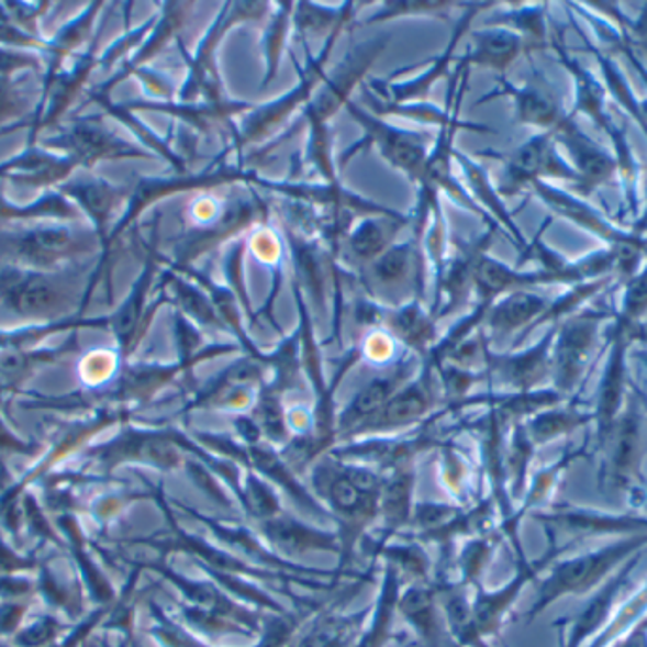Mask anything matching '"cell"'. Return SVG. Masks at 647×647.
<instances>
[{"instance_id":"obj_1","label":"cell","mask_w":647,"mask_h":647,"mask_svg":"<svg viewBox=\"0 0 647 647\" xmlns=\"http://www.w3.org/2000/svg\"><path fill=\"white\" fill-rule=\"evenodd\" d=\"M345 107L353 120L360 123L364 130V138L353 146L348 154H353L358 146H377V150L381 152V156L394 169L402 170L411 182L421 185L432 152L428 150L430 136L416 131L400 130L382 122L373 114L361 110L355 102L348 101Z\"/></svg>"},{"instance_id":"obj_2","label":"cell","mask_w":647,"mask_h":647,"mask_svg":"<svg viewBox=\"0 0 647 647\" xmlns=\"http://www.w3.org/2000/svg\"><path fill=\"white\" fill-rule=\"evenodd\" d=\"M384 48L387 38L379 36L360 44L345 57V62L341 63L334 75L324 80L321 93L306 104L305 120L311 127H326L335 110L339 109L341 104H347L350 89L360 82L361 76L368 72Z\"/></svg>"},{"instance_id":"obj_3","label":"cell","mask_w":647,"mask_h":647,"mask_svg":"<svg viewBox=\"0 0 647 647\" xmlns=\"http://www.w3.org/2000/svg\"><path fill=\"white\" fill-rule=\"evenodd\" d=\"M341 29L337 27L335 31L330 33L327 36L326 46L322 49L321 55L316 59H309L306 70L301 72V80L298 83V88H293V91L287 93L285 97H280L279 101H272L267 107L256 110L254 114L246 118L243 130L238 131L237 138H235V150H243V146L248 143L258 141L261 136L271 133L277 125L287 120L288 114L292 112L298 104L301 102H309V97L313 93L314 89L319 83L326 80V72H324V65L327 62V55L334 48L335 38L341 33Z\"/></svg>"},{"instance_id":"obj_4","label":"cell","mask_w":647,"mask_h":647,"mask_svg":"<svg viewBox=\"0 0 647 647\" xmlns=\"http://www.w3.org/2000/svg\"><path fill=\"white\" fill-rule=\"evenodd\" d=\"M604 449L607 450V483L613 491H628L640 476V416L634 405L615 421Z\"/></svg>"},{"instance_id":"obj_5","label":"cell","mask_w":647,"mask_h":647,"mask_svg":"<svg viewBox=\"0 0 647 647\" xmlns=\"http://www.w3.org/2000/svg\"><path fill=\"white\" fill-rule=\"evenodd\" d=\"M596 326H599V319L581 316L568 322L560 330L553 368H555L557 389L562 392H570L585 371L587 361L593 350L594 337H596Z\"/></svg>"},{"instance_id":"obj_6","label":"cell","mask_w":647,"mask_h":647,"mask_svg":"<svg viewBox=\"0 0 647 647\" xmlns=\"http://www.w3.org/2000/svg\"><path fill=\"white\" fill-rule=\"evenodd\" d=\"M551 135H539L518 148L507 165V182L504 191H515L526 182H538L539 175H559V177H576L572 169H568L549 143Z\"/></svg>"},{"instance_id":"obj_7","label":"cell","mask_w":647,"mask_h":647,"mask_svg":"<svg viewBox=\"0 0 647 647\" xmlns=\"http://www.w3.org/2000/svg\"><path fill=\"white\" fill-rule=\"evenodd\" d=\"M423 250L411 238L402 245L390 246L389 250L369 261L368 282L379 290H398L423 275ZM368 285V287H369Z\"/></svg>"},{"instance_id":"obj_8","label":"cell","mask_w":647,"mask_h":647,"mask_svg":"<svg viewBox=\"0 0 647 647\" xmlns=\"http://www.w3.org/2000/svg\"><path fill=\"white\" fill-rule=\"evenodd\" d=\"M628 326L621 324L620 334L613 343L612 355L607 361L606 375L600 387L599 409V439L600 447H604L612 432L613 424L617 421L621 402H623V389H625V350H627Z\"/></svg>"},{"instance_id":"obj_9","label":"cell","mask_w":647,"mask_h":647,"mask_svg":"<svg viewBox=\"0 0 647 647\" xmlns=\"http://www.w3.org/2000/svg\"><path fill=\"white\" fill-rule=\"evenodd\" d=\"M405 224L408 220L402 219L400 214L364 220L348 237V248L353 258L361 264H369L375 258H379L384 250H389L395 233L400 232Z\"/></svg>"},{"instance_id":"obj_10","label":"cell","mask_w":647,"mask_h":647,"mask_svg":"<svg viewBox=\"0 0 647 647\" xmlns=\"http://www.w3.org/2000/svg\"><path fill=\"white\" fill-rule=\"evenodd\" d=\"M471 36H473V49L464 57L462 65L473 63V65L504 70L523 48V41L507 29H487V31H477Z\"/></svg>"},{"instance_id":"obj_11","label":"cell","mask_w":647,"mask_h":647,"mask_svg":"<svg viewBox=\"0 0 647 647\" xmlns=\"http://www.w3.org/2000/svg\"><path fill=\"white\" fill-rule=\"evenodd\" d=\"M4 300L15 313L44 316L59 306V295L42 280H15L4 290Z\"/></svg>"},{"instance_id":"obj_12","label":"cell","mask_w":647,"mask_h":647,"mask_svg":"<svg viewBox=\"0 0 647 647\" xmlns=\"http://www.w3.org/2000/svg\"><path fill=\"white\" fill-rule=\"evenodd\" d=\"M430 392L424 382H416L413 387L403 390L398 395H392L389 402L382 405L381 411L375 413L371 419L373 428H389L398 424L415 421L416 416L423 415L428 409Z\"/></svg>"},{"instance_id":"obj_13","label":"cell","mask_w":647,"mask_h":647,"mask_svg":"<svg viewBox=\"0 0 647 647\" xmlns=\"http://www.w3.org/2000/svg\"><path fill=\"white\" fill-rule=\"evenodd\" d=\"M545 311V301L539 295L526 292L511 293L510 298L500 301L494 309H492L491 324L492 330H497L500 334H507L517 327L525 326L526 322L536 319L539 313Z\"/></svg>"},{"instance_id":"obj_14","label":"cell","mask_w":647,"mask_h":647,"mask_svg":"<svg viewBox=\"0 0 647 647\" xmlns=\"http://www.w3.org/2000/svg\"><path fill=\"white\" fill-rule=\"evenodd\" d=\"M551 334L547 335L538 347L532 348L525 355L515 356V358H507L502 364V373L505 379L515 384L518 389H531L534 382H538L547 371V353H549V345L553 339Z\"/></svg>"},{"instance_id":"obj_15","label":"cell","mask_w":647,"mask_h":647,"mask_svg":"<svg viewBox=\"0 0 647 647\" xmlns=\"http://www.w3.org/2000/svg\"><path fill=\"white\" fill-rule=\"evenodd\" d=\"M565 133V143L572 156L576 157L579 172L581 177L585 178L587 182L591 185H599L602 180H606L612 172L613 164L604 156V152H600L594 144L589 143V138L573 131V127L562 131Z\"/></svg>"},{"instance_id":"obj_16","label":"cell","mask_w":647,"mask_h":647,"mask_svg":"<svg viewBox=\"0 0 647 647\" xmlns=\"http://www.w3.org/2000/svg\"><path fill=\"white\" fill-rule=\"evenodd\" d=\"M395 382H398V375L384 377V379H375L371 384L361 390L360 394L356 395L355 402L348 405L345 415L341 419V424L343 426H353V424L361 423V421H369V416H373L377 411H381L382 405L392 398Z\"/></svg>"},{"instance_id":"obj_17","label":"cell","mask_w":647,"mask_h":647,"mask_svg":"<svg viewBox=\"0 0 647 647\" xmlns=\"http://www.w3.org/2000/svg\"><path fill=\"white\" fill-rule=\"evenodd\" d=\"M517 102L518 122L534 125H551L559 122V107L545 89L539 86H526L523 91L510 89Z\"/></svg>"},{"instance_id":"obj_18","label":"cell","mask_w":647,"mask_h":647,"mask_svg":"<svg viewBox=\"0 0 647 647\" xmlns=\"http://www.w3.org/2000/svg\"><path fill=\"white\" fill-rule=\"evenodd\" d=\"M353 4H345L339 10H330L319 4H295L293 12V25L300 33H319L322 29L330 27L332 31L343 27L345 21L353 15Z\"/></svg>"},{"instance_id":"obj_19","label":"cell","mask_w":647,"mask_h":647,"mask_svg":"<svg viewBox=\"0 0 647 647\" xmlns=\"http://www.w3.org/2000/svg\"><path fill=\"white\" fill-rule=\"evenodd\" d=\"M293 20V4H280V12L275 14L272 18L271 25H269V31L266 34V41H264V46H266V57H267V76L266 80H264V86L271 82L275 75H277V65H279L280 59V49L285 46V41H287V33L288 27L292 25Z\"/></svg>"},{"instance_id":"obj_20","label":"cell","mask_w":647,"mask_h":647,"mask_svg":"<svg viewBox=\"0 0 647 647\" xmlns=\"http://www.w3.org/2000/svg\"><path fill=\"white\" fill-rule=\"evenodd\" d=\"M70 246V235L63 230H48V232H34L21 241V250L29 258L36 261H48L67 253Z\"/></svg>"},{"instance_id":"obj_21","label":"cell","mask_w":647,"mask_h":647,"mask_svg":"<svg viewBox=\"0 0 647 647\" xmlns=\"http://www.w3.org/2000/svg\"><path fill=\"white\" fill-rule=\"evenodd\" d=\"M453 2H387L382 4V10L371 15L366 23H377V21H389L394 18H408V15H434V18H449Z\"/></svg>"},{"instance_id":"obj_22","label":"cell","mask_w":647,"mask_h":647,"mask_svg":"<svg viewBox=\"0 0 647 647\" xmlns=\"http://www.w3.org/2000/svg\"><path fill=\"white\" fill-rule=\"evenodd\" d=\"M585 423L583 416L568 411H553L539 415L531 426L532 439L536 443L549 442L553 437L566 434L570 430L578 428L579 424Z\"/></svg>"},{"instance_id":"obj_23","label":"cell","mask_w":647,"mask_h":647,"mask_svg":"<svg viewBox=\"0 0 647 647\" xmlns=\"http://www.w3.org/2000/svg\"><path fill=\"white\" fill-rule=\"evenodd\" d=\"M75 148L78 154L88 159H96L101 156H114V154H122L123 150L120 143H116L112 136L97 130L76 131Z\"/></svg>"},{"instance_id":"obj_24","label":"cell","mask_w":647,"mask_h":647,"mask_svg":"<svg viewBox=\"0 0 647 647\" xmlns=\"http://www.w3.org/2000/svg\"><path fill=\"white\" fill-rule=\"evenodd\" d=\"M63 625L54 617H41L33 625L23 628L15 634V646L20 647H48L59 636Z\"/></svg>"},{"instance_id":"obj_25","label":"cell","mask_w":647,"mask_h":647,"mask_svg":"<svg viewBox=\"0 0 647 647\" xmlns=\"http://www.w3.org/2000/svg\"><path fill=\"white\" fill-rule=\"evenodd\" d=\"M330 494L337 507L343 511H358L364 505L366 492L361 491L358 484L353 483L348 476H343L332 483Z\"/></svg>"},{"instance_id":"obj_26","label":"cell","mask_w":647,"mask_h":647,"mask_svg":"<svg viewBox=\"0 0 647 647\" xmlns=\"http://www.w3.org/2000/svg\"><path fill=\"white\" fill-rule=\"evenodd\" d=\"M78 196L82 199V203L88 207V211L96 216V219H104V214L110 211V207L114 203V191L102 185H86L78 190Z\"/></svg>"},{"instance_id":"obj_27","label":"cell","mask_w":647,"mask_h":647,"mask_svg":"<svg viewBox=\"0 0 647 647\" xmlns=\"http://www.w3.org/2000/svg\"><path fill=\"white\" fill-rule=\"evenodd\" d=\"M25 610L27 607L18 604V602H8V604L0 606V636L14 634L20 628Z\"/></svg>"},{"instance_id":"obj_28","label":"cell","mask_w":647,"mask_h":647,"mask_svg":"<svg viewBox=\"0 0 647 647\" xmlns=\"http://www.w3.org/2000/svg\"><path fill=\"white\" fill-rule=\"evenodd\" d=\"M33 562L29 559H23L20 555H15L10 547L0 544V573L2 576H10V573L18 572V570H25L31 568Z\"/></svg>"},{"instance_id":"obj_29","label":"cell","mask_w":647,"mask_h":647,"mask_svg":"<svg viewBox=\"0 0 647 647\" xmlns=\"http://www.w3.org/2000/svg\"><path fill=\"white\" fill-rule=\"evenodd\" d=\"M31 593V583L25 579L0 578V596L2 599H18Z\"/></svg>"},{"instance_id":"obj_30","label":"cell","mask_w":647,"mask_h":647,"mask_svg":"<svg viewBox=\"0 0 647 647\" xmlns=\"http://www.w3.org/2000/svg\"><path fill=\"white\" fill-rule=\"evenodd\" d=\"M0 447H8V449L25 450V447H21L20 443L15 442L14 437L8 434L7 430L0 426Z\"/></svg>"},{"instance_id":"obj_31","label":"cell","mask_w":647,"mask_h":647,"mask_svg":"<svg viewBox=\"0 0 647 647\" xmlns=\"http://www.w3.org/2000/svg\"><path fill=\"white\" fill-rule=\"evenodd\" d=\"M0 647H7V646H2V644H0Z\"/></svg>"}]
</instances>
